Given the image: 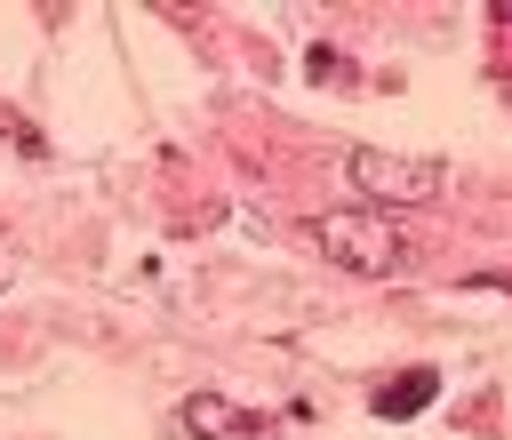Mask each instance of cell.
Segmentation results:
<instances>
[{
  "mask_svg": "<svg viewBox=\"0 0 512 440\" xmlns=\"http://www.w3.org/2000/svg\"><path fill=\"white\" fill-rule=\"evenodd\" d=\"M304 240H312L328 264H344V272H368V280H384V272H408V264H416V248L392 232V216H360V208L312 216V224H304Z\"/></svg>",
  "mask_w": 512,
  "mask_h": 440,
  "instance_id": "6da1fadb",
  "label": "cell"
},
{
  "mask_svg": "<svg viewBox=\"0 0 512 440\" xmlns=\"http://www.w3.org/2000/svg\"><path fill=\"white\" fill-rule=\"evenodd\" d=\"M344 176L368 192V200H392V208H424V200H440V160H424V152H376V144H360L352 160H344Z\"/></svg>",
  "mask_w": 512,
  "mask_h": 440,
  "instance_id": "7a4b0ae2",
  "label": "cell"
},
{
  "mask_svg": "<svg viewBox=\"0 0 512 440\" xmlns=\"http://www.w3.org/2000/svg\"><path fill=\"white\" fill-rule=\"evenodd\" d=\"M176 432H184V440H280L272 416H248V408H232L224 392H192V400L176 408Z\"/></svg>",
  "mask_w": 512,
  "mask_h": 440,
  "instance_id": "3957f363",
  "label": "cell"
},
{
  "mask_svg": "<svg viewBox=\"0 0 512 440\" xmlns=\"http://www.w3.org/2000/svg\"><path fill=\"white\" fill-rule=\"evenodd\" d=\"M432 400H440V368H400L392 384H376V392H368V408H376L384 424H408V416H424Z\"/></svg>",
  "mask_w": 512,
  "mask_h": 440,
  "instance_id": "277c9868",
  "label": "cell"
},
{
  "mask_svg": "<svg viewBox=\"0 0 512 440\" xmlns=\"http://www.w3.org/2000/svg\"><path fill=\"white\" fill-rule=\"evenodd\" d=\"M304 72H312V80H344V72H352V64H344V56H336V48H312V56H304Z\"/></svg>",
  "mask_w": 512,
  "mask_h": 440,
  "instance_id": "5b68a950",
  "label": "cell"
},
{
  "mask_svg": "<svg viewBox=\"0 0 512 440\" xmlns=\"http://www.w3.org/2000/svg\"><path fill=\"white\" fill-rule=\"evenodd\" d=\"M496 24H512V0H496Z\"/></svg>",
  "mask_w": 512,
  "mask_h": 440,
  "instance_id": "8992f818",
  "label": "cell"
},
{
  "mask_svg": "<svg viewBox=\"0 0 512 440\" xmlns=\"http://www.w3.org/2000/svg\"><path fill=\"white\" fill-rule=\"evenodd\" d=\"M0 280H8V272H0Z\"/></svg>",
  "mask_w": 512,
  "mask_h": 440,
  "instance_id": "52a82bcc",
  "label": "cell"
}]
</instances>
